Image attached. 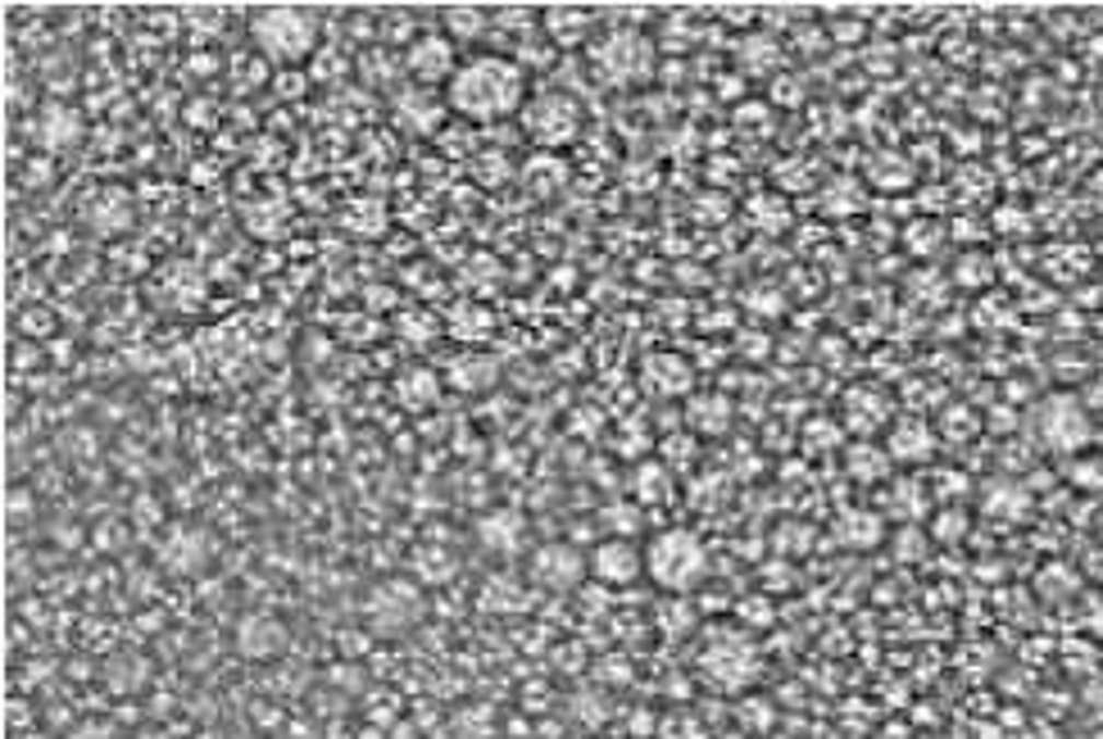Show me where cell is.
<instances>
[{
    "instance_id": "cell-1",
    "label": "cell",
    "mask_w": 1103,
    "mask_h": 739,
    "mask_svg": "<svg viewBox=\"0 0 1103 739\" xmlns=\"http://www.w3.org/2000/svg\"><path fill=\"white\" fill-rule=\"evenodd\" d=\"M445 105L464 122H504L527 105V69L513 55H468L445 86Z\"/></svg>"
},
{
    "instance_id": "cell-2",
    "label": "cell",
    "mask_w": 1103,
    "mask_h": 739,
    "mask_svg": "<svg viewBox=\"0 0 1103 739\" xmlns=\"http://www.w3.org/2000/svg\"><path fill=\"white\" fill-rule=\"evenodd\" d=\"M251 46L272 69H310L323 50V14L310 5H264L245 23Z\"/></svg>"
},
{
    "instance_id": "cell-3",
    "label": "cell",
    "mask_w": 1103,
    "mask_h": 739,
    "mask_svg": "<svg viewBox=\"0 0 1103 739\" xmlns=\"http://www.w3.org/2000/svg\"><path fill=\"white\" fill-rule=\"evenodd\" d=\"M646 576L667 595H690L704 585V576H709V549H704V540L686 527L659 531L646 544Z\"/></svg>"
},
{
    "instance_id": "cell-4",
    "label": "cell",
    "mask_w": 1103,
    "mask_h": 739,
    "mask_svg": "<svg viewBox=\"0 0 1103 739\" xmlns=\"http://www.w3.org/2000/svg\"><path fill=\"white\" fill-rule=\"evenodd\" d=\"M581 122H587V109H581L577 96H568V91H536V96H527L523 114H518L523 137L545 150L572 145L581 137Z\"/></svg>"
},
{
    "instance_id": "cell-5",
    "label": "cell",
    "mask_w": 1103,
    "mask_h": 739,
    "mask_svg": "<svg viewBox=\"0 0 1103 739\" xmlns=\"http://www.w3.org/2000/svg\"><path fill=\"white\" fill-rule=\"evenodd\" d=\"M591 69L604 86H636L654 69V46L646 33L631 27H608V33L591 46Z\"/></svg>"
},
{
    "instance_id": "cell-6",
    "label": "cell",
    "mask_w": 1103,
    "mask_h": 739,
    "mask_svg": "<svg viewBox=\"0 0 1103 739\" xmlns=\"http://www.w3.org/2000/svg\"><path fill=\"white\" fill-rule=\"evenodd\" d=\"M587 572H591V559L572 540H545V544L532 549V559H527L532 585H536V590H549V595L577 590Z\"/></svg>"
},
{
    "instance_id": "cell-7",
    "label": "cell",
    "mask_w": 1103,
    "mask_h": 739,
    "mask_svg": "<svg viewBox=\"0 0 1103 739\" xmlns=\"http://www.w3.org/2000/svg\"><path fill=\"white\" fill-rule=\"evenodd\" d=\"M213 559V536L196 521H169L164 536L155 540V567L173 572V576H196L209 567Z\"/></svg>"
},
{
    "instance_id": "cell-8",
    "label": "cell",
    "mask_w": 1103,
    "mask_h": 739,
    "mask_svg": "<svg viewBox=\"0 0 1103 739\" xmlns=\"http://www.w3.org/2000/svg\"><path fill=\"white\" fill-rule=\"evenodd\" d=\"M373 635H400L409 622L422 618V585L418 580H386L363 603Z\"/></svg>"
},
{
    "instance_id": "cell-9",
    "label": "cell",
    "mask_w": 1103,
    "mask_h": 739,
    "mask_svg": "<svg viewBox=\"0 0 1103 739\" xmlns=\"http://www.w3.org/2000/svg\"><path fill=\"white\" fill-rule=\"evenodd\" d=\"M458 64H464V59H458V46L441 33V27H427V33L405 50V78L414 82V86H450V78L458 73Z\"/></svg>"
},
{
    "instance_id": "cell-10",
    "label": "cell",
    "mask_w": 1103,
    "mask_h": 739,
    "mask_svg": "<svg viewBox=\"0 0 1103 739\" xmlns=\"http://www.w3.org/2000/svg\"><path fill=\"white\" fill-rule=\"evenodd\" d=\"M587 559H591V576L600 585H613V590L646 576V549H640L631 536H604V540H595L587 549Z\"/></svg>"
},
{
    "instance_id": "cell-11",
    "label": "cell",
    "mask_w": 1103,
    "mask_h": 739,
    "mask_svg": "<svg viewBox=\"0 0 1103 739\" xmlns=\"http://www.w3.org/2000/svg\"><path fill=\"white\" fill-rule=\"evenodd\" d=\"M391 118L414 137H441V128L450 122V105H445V96H437L432 86L409 82L391 96Z\"/></svg>"
},
{
    "instance_id": "cell-12",
    "label": "cell",
    "mask_w": 1103,
    "mask_h": 739,
    "mask_svg": "<svg viewBox=\"0 0 1103 739\" xmlns=\"http://www.w3.org/2000/svg\"><path fill=\"white\" fill-rule=\"evenodd\" d=\"M287 644H291V631H287V622L278 618V612H245V618L236 622V631H232V649L245 662L282 658Z\"/></svg>"
},
{
    "instance_id": "cell-13",
    "label": "cell",
    "mask_w": 1103,
    "mask_h": 739,
    "mask_svg": "<svg viewBox=\"0 0 1103 739\" xmlns=\"http://www.w3.org/2000/svg\"><path fill=\"white\" fill-rule=\"evenodd\" d=\"M1040 441H1045L1049 449H1081L1090 441L1085 409L1067 395L1045 399V404H1040Z\"/></svg>"
},
{
    "instance_id": "cell-14",
    "label": "cell",
    "mask_w": 1103,
    "mask_h": 739,
    "mask_svg": "<svg viewBox=\"0 0 1103 739\" xmlns=\"http://www.w3.org/2000/svg\"><path fill=\"white\" fill-rule=\"evenodd\" d=\"M885 454H891V464H904V468L931 464V454H936V431H931L922 418H899L891 431H885Z\"/></svg>"
},
{
    "instance_id": "cell-15",
    "label": "cell",
    "mask_w": 1103,
    "mask_h": 739,
    "mask_svg": "<svg viewBox=\"0 0 1103 739\" xmlns=\"http://www.w3.org/2000/svg\"><path fill=\"white\" fill-rule=\"evenodd\" d=\"M541 33H545L549 46L572 50V46H581L595 33V14L591 10H577V5H555V10L541 14Z\"/></svg>"
},
{
    "instance_id": "cell-16",
    "label": "cell",
    "mask_w": 1103,
    "mask_h": 739,
    "mask_svg": "<svg viewBox=\"0 0 1103 739\" xmlns=\"http://www.w3.org/2000/svg\"><path fill=\"white\" fill-rule=\"evenodd\" d=\"M355 73H359V82L378 86V91H400V82H405V55L378 42V46L359 50V59H355Z\"/></svg>"
},
{
    "instance_id": "cell-17",
    "label": "cell",
    "mask_w": 1103,
    "mask_h": 739,
    "mask_svg": "<svg viewBox=\"0 0 1103 739\" xmlns=\"http://www.w3.org/2000/svg\"><path fill=\"white\" fill-rule=\"evenodd\" d=\"M27 137H37V145H46V150H65L82 137V114L50 101L42 109V122H27Z\"/></svg>"
},
{
    "instance_id": "cell-18",
    "label": "cell",
    "mask_w": 1103,
    "mask_h": 739,
    "mask_svg": "<svg viewBox=\"0 0 1103 739\" xmlns=\"http://www.w3.org/2000/svg\"><path fill=\"white\" fill-rule=\"evenodd\" d=\"M490 27H496V10H486V5H445V10H441V33H445L454 46L481 42Z\"/></svg>"
},
{
    "instance_id": "cell-19",
    "label": "cell",
    "mask_w": 1103,
    "mask_h": 739,
    "mask_svg": "<svg viewBox=\"0 0 1103 739\" xmlns=\"http://www.w3.org/2000/svg\"><path fill=\"white\" fill-rule=\"evenodd\" d=\"M150 676L155 671H150L146 654H109L105 667H101V681H105L109 694H137V690H146Z\"/></svg>"
},
{
    "instance_id": "cell-20",
    "label": "cell",
    "mask_w": 1103,
    "mask_h": 739,
    "mask_svg": "<svg viewBox=\"0 0 1103 739\" xmlns=\"http://www.w3.org/2000/svg\"><path fill=\"white\" fill-rule=\"evenodd\" d=\"M477 536L490 553H500V559H509V553H518V544H523V517L500 508V513H486L477 521Z\"/></svg>"
},
{
    "instance_id": "cell-21",
    "label": "cell",
    "mask_w": 1103,
    "mask_h": 739,
    "mask_svg": "<svg viewBox=\"0 0 1103 739\" xmlns=\"http://www.w3.org/2000/svg\"><path fill=\"white\" fill-rule=\"evenodd\" d=\"M646 386L654 395H686L690 390V363L677 354H654L646 363Z\"/></svg>"
},
{
    "instance_id": "cell-22",
    "label": "cell",
    "mask_w": 1103,
    "mask_h": 739,
    "mask_svg": "<svg viewBox=\"0 0 1103 739\" xmlns=\"http://www.w3.org/2000/svg\"><path fill=\"white\" fill-rule=\"evenodd\" d=\"M481 608H490V612H523V608H527L523 580L509 576V572L486 576V585H481Z\"/></svg>"
},
{
    "instance_id": "cell-23",
    "label": "cell",
    "mask_w": 1103,
    "mask_h": 739,
    "mask_svg": "<svg viewBox=\"0 0 1103 739\" xmlns=\"http://www.w3.org/2000/svg\"><path fill=\"white\" fill-rule=\"evenodd\" d=\"M690 426L704 431V436H718V431L731 426V404L722 395H699L690 399Z\"/></svg>"
},
{
    "instance_id": "cell-24",
    "label": "cell",
    "mask_w": 1103,
    "mask_h": 739,
    "mask_svg": "<svg viewBox=\"0 0 1103 739\" xmlns=\"http://www.w3.org/2000/svg\"><path fill=\"white\" fill-rule=\"evenodd\" d=\"M450 382L458 386V390H486L490 382H496V363H490L486 354H458L454 363H450Z\"/></svg>"
},
{
    "instance_id": "cell-25",
    "label": "cell",
    "mask_w": 1103,
    "mask_h": 739,
    "mask_svg": "<svg viewBox=\"0 0 1103 739\" xmlns=\"http://www.w3.org/2000/svg\"><path fill=\"white\" fill-rule=\"evenodd\" d=\"M631 495L640 504H667L672 500V472H667V464H640Z\"/></svg>"
},
{
    "instance_id": "cell-26",
    "label": "cell",
    "mask_w": 1103,
    "mask_h": 739,
    "mask_svg": "<svg viewBox=\"0 0 1103 739\" xmlns=\"http://www.w3.org/2000/svg\"><path fill=\"white\" fill-rule=\"evenodd\" d=\"M437 377L432 373H422V367H414V373H405V377H395V399H400V404L405 409H427V404H432V399H437Z\"/></svg>"
},
{
    "instance_id": "cell-27",
    "label": "cell",
    "mask_w": 1103,
    "mask_h": 739,
    "mask_svg": "<svg viewBox=\"0 0 1103 739\" xmlns=\"http://www.w3.org/2000/svg\"><path fill=\"white\" fill-rule=\"evenodd\" d=\"M845 468H849V477L872 485V481H881L885 472H891V454L876 449V445H854L849 458H845Z\"/></svg>"
},
{
    "instance_id": "cell-28",
    "label": "cell",
    "mask_w": 1103,
    "mask_h": 739,
    "mask_svg": "<svg viewBox=\"0 0 1103 739\" xmlns=\"http://www.w3.org/2000/svg\"><path fill=\"white\" fill-rule=\"evenodd\" d=\"M454 576V559L445 549H418L414 553V580L418 585H445Z\"/></svg>"
},
{
    "instance_id": "cell-29",
    "label": "cell",
    "mask_w": 1103,
    "mask_h": 739,
    "mask_svg": "<svg viewBox=\"0 0 1103 739\" xmlns=\"http://www.w3.org/2000/svg\"><path fill=\"white\" fill-rule=\"evenodd\" d=\"M96 431H91V426H82V422H69V426H59V436H55V449L59 454H65V458H78V464H82V458H96Z\"/></svg>"
},
{
    "instance_id": "cell-30",
    "label": "cell",
    "mask_w": 1103,
    "mask_h": 739,
    "mask_svg": "<svg viewBox=\"0 0 1103 739\" xmlns=\"http://www.w3.org/2000/svg\"><path fill=\"white\" fill-rule=\"evenodd\" d=\"M128 521H137L141 531L164 527V504H160V495H150V490H141V495L132 500V508H128Z\"/></svg>"
},
{
    "instance_id": "cell-31",
    "label": "cell",
    "mask_w": 1103,
    "mask_h": 739,
    "mask_svg": "<svg viewBox=\"0 0 1103 739\" xmlns=\"http://www.w3.org/2000/svg\"><path fill=\"white\" fill-rule=\"evenodd\" d=\"M33 508H37V495H33V490L10 481V495H5V517H10V527H23V521H33Z\"/></svg>"
},
{
    "instance_id": "cell-32",
    "label": "cell",
    "mask_w": 1103,
    "mask_h": 739,
    "mask_svg": "<svg viewBox=\"0 0 1103 739\" xmlns=\"http://www.w3.org/2000/svg\"><path fill=\"white\" fill-rule=\"evenodd\" d=\"M42 681H55V662H37V658H27V662L19 667V690H37Z\"/></svg>"
},
{
    "instance_id": "cell-33",
    "label": "cell",
    "mask_w": 1103,
    "mask_h": 739,
    "mask_svg": "<svg viewBox=\"0 0 1103 739\" xmlns=\"http://www.w3.org/2000/svg\"><path fill=\"white\" fill-rule=\"evenodd\" d=\"M69 739H114V726L109 722H86V726H73Z\"/></svg>"
}]
</instances>
